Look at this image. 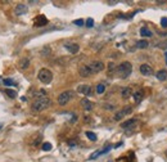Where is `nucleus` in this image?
<instances>
[{
	"instance_id": "nucleus-4",
	"label": "nucleus",
	"mask_w": 167,
	"mask_h": 162,
	"mask_svg": "<svg viewBox=\"0 0 167 162\" xmlns=\"http://www.w3.org/2000/svg\"><path fill=\"white\" fill-rule=\"evenodd\" d=\"M73 97H75V93L72 91V90L63 91V93H61V94L58 95V104L59 106H66Z\"/></svg>"
},
{
	"instance_id": "nucleus-26",
	"label": "nucleus",
	"mask_w": 167,
	"mask_h": 162,
	"mask_svg": "<svg viewBox=\"0 0 167 162\" xmlns=\"http://www.w3.org/2000/svg\"><path fill=\"white\" fill-rule=\"evenodd\" d=\"M42 151H45V152H49V151H51V144L50 143H44L42 144Z\"/></svg>"
},
{
	"instance_id": "nucleus-17",
	"label": "nucleus",
	"mask_w": 167,
	"mask_h": 162,
	"mask_svg": "<svg viewBox=\"0 0 167 162\" xmlns=\"http://www.w3.org/2000/svg\"><path fill=\"white\" fill-rule=\"evenodd\" d=\"M156 77L160 81H166L167 80V71L166 70H160L156 74Z\"/></svg>"
},
{
	"instance_id": "nucleus-13",
	"label": "nucleus",
	"mask_w": 167,
	"mask_h": 162,
	"mask_svg": "<svg viewBox=\"0 0 167 162\" xmlns=\"http://www.w3.org/2000/svg\"><path fill=\"white\" fill-rule=\"evenodd\" d=\"M139 70H140V74L141 75H144V76H149V75H152L153 74V70H152V67L147 65V63H144V65H141L139 67Z\"/></svg>"
},
{
	"instance_id": "nucleus-14",
	"label": "nucleus",
	"mask_w": 167,
	"mask_h": 162,
	"mask_svg": "<svg viewBox=\"0 0 167 162\" xmlns=\"http://www.w3.org/2000/svg\"><path fill=\"white\" fill-rule=\"evenodd\" d=\"M136 118H130V120H127L126 122H122L121 123V127L122 129H134L135 125H136Z\"/></svg>"
},
{
	"instance_id": "nucleus-11",
	"label": "nucleus",
	"mask_w": 167,
	"mask_h": 162,
	"mask_svg": "<svg viewBox=\"0 0 167 162\" xmlns=\"http://www.w3.org/2000/svg\"><path fill=\"white\" fill-rule=\"evenodd\" d=\"M77 91L81 93V94H84V95H91L93 89H91L90 85H80V86L77 88Z\"/></svg>"
},
{
	"instance_id": "nucleus-1",
	"label": "nucleus",
	"mask_w": 167,
	"mask_h": 162,
	"mask_svg": "<svg viewBox=\"0 0 167 162\" xmlns=\"http://www.w3.org/2000/svg\"><path fill=\"white\" fill-rule=\"evenodd\" d=\"M131 72H132V66H131V63L127 62V61L119 63V65L117 66V68H116V74H117L118 77L122 79V80L127 79L128 76L131 75Z\"/></svg>"
},
{
	"instance_id": "nucleus-2",
	"label": "nucleus",
	"mask_w": 167,
	"mask_h": 162,
	"mask_svg": "<svg viewBox=\"0 0 167 162\" xmlns=\"http://www.w3.org/2000/svg\"><path fill=\"white\" fill-rule=\"evenodd\" d=\"M50 99L48 97H41V98H37V99H35V102L32 103L31 108L33 112H41V111L46 109L50 106Z\"/></svg>"
},
{
	"instance_id": "nucleus-24",
	"label": "nucleus",
	"mask_w": 167,
	"mask_h": 162,
	"mask_svg": "<svg viewBox=\"0 0 167 162\" xmlns=\"http://www.w3.org/2000/svg\"><path fill=\"white\" fill-rule=\"evenodd\" d=\"M86 136L89 138V140H91V142H95L96 140V134H94L93 131H86Z\"/></svg>"
},
{
	"instance_id": "nucleus-5",
	"label": "nucleus",
	"mask_w": 167,
	"mask_h": 162,
	"mask_svg": "<svg viewBox=\"0 0 167 162\" xmlns=\"http://www.w3.org/2000/svg\"><path fill=\"white\" fill-rule=\"evenodd\" d=\"M132 112V108L130 107V106H126V107H123L118 111V112H116L114 114V121H119V120H122L125 116H127V114H130Z\"/></svg>"
},
{
	"instance_id": "nucleus-8",
	"label": "nucleus",
	"mask_w": 167,
	"mask_h": 162,
	"mask_svg": "<svg viewBox=\"0 0 167 162\" xmlns=\"http://www.w3.org/2000/svg\"><path fill=\"white\" fill-rule=\"evenodd\" d=\"M46 25H48V18L42 14L37 16L35 18V21H33V26L35 27H44V26H46Z\"/></svg>"
},
{
	"instance_id": "nucleus-16",
	"label": "nucleus",
	"mask_w": 167,
	"mask_h": 162,
	"mask_svg": "<svg viewBox=\"0 0 167 162\" xmlns=\"http://www.w3.org/2000/svg\"><path fill=\"white\" fill-rule=\"evenodd\" d=\"M26 12H27V5H24V4H18L14 9V13L17 16H22V14L26 13Z\"/></svg>"
},
{
	"instance_id": "nucleus-21",
	"label": "nucleus",
	"mask_w": 167,
	"mask_h": 162,
	"mask_svg": "<svg viewBox=\"0 0 167 162\" xmlns=\"http://www.w3.org/2000/svg\"><path fill=\"white\" fill-rule=\"evenodd\" d=\"M149 46V42L147 40H139L136 42V48L138 49H147Z\"/></svg>"
},
{
	"instance_id": "nucleus-7",
	"label": "nucleus",
	"mask_w": 167,
	"mask_h": 162,
	"mask_svg": "<svg viewBox=\"0 0 167 162\" xmlns=\"http://www.w3.org/2000/svg\"><path fill=\"white\" fill-rule=\"evenodd\" d=\"M111 149H112V146H107L105 148H103L102 151H96V152H94V153H91V155L89 156V161H93V160H95V158H98L99 157V155L100 156H103V155H105V153H108Z\"/></svg>"
},
{
	"instance_id": "nucleus-6",
	"label": "nucleus",
	"mask_w": 167,
	"mask_h": 162,
	"mask_svg": "<svg viewBox=\"0 0 167 162\" xmlns=\"http://www.w3.org/2000/svg\"><path fill=\"white\" fill-rule=\"evenodd\" d=\"M89 67H90V70H91L93 75H94V74H99V72H102L103 70H104L105 66L102 61H94L91 63H89Z\"/></svg>"
},
{
	"instance_id": "nucleus-27",
	"label": "nucleus",
	"mask_w": 167,
	"mask_h": 162,
	"mask_svg": "<svg viewBox=\"0 0 167 162\" xmlns=\"http://www.w3.org/2000/svg\"><path fill=\"white\" fill-rule=\"evenodd\" d=\"M158 48H161V49H165V50H167V40H163V41H161L160 44H158Z\"/></svg>"
},
{
	"instance_id": "nucleus-10",
	"label": "nucleus",
	"mask_w": 167,
	"mask_h": 162,
	"mask_svg": "<svg viewBox=\"0 0 167 162\" xmlns=\"http://www.w3.org/2000/svg\"><path fill=\"white\" fill-rule=\"evenodd\" d=\"M79 74H80L81 77H89V76L93 75V72H91V70H90L89 65H85V66H81L80 67Z\"/></svg>"
},
{
	"instance_id": "nucleus-35",
	"label": "nucleus",
	"mask_w": 167,
	"mask_h": 162,
	"mask_svg": "<svg viewBox=\"0 0 167 162\" xmlns=\"http://www.w3.org/2000/svg\"><path fill=\"white\" fill-rule=\"evenodd\" d=\"M1 127H3V125H1V123H0V129H1Z\"/></svg>"
},
{
	"instance_id": "nucleus-22",
	"label": "nucleus",
	"mask_w": 167,
	"mask_h": 162,
	"mask_svg": "<svg viewBox=\"0 0 167 162\" xmlns=\"http://www.w3.org/2000/svg\"><path fill=\"white\" fill-rule=\"evenodd\" d=\"M4 93H5V94L9 97V98H13V99L17 97V93L14 90H12V89H5V90H4Z\"/></svg>"
},
{
	"instance_id": "nucleus-9",
	"label": "nucleus",
	"mask_w": 167,
	"mask_h": 162,
	"mask_svg": "<svg viewBox=\"0 0 167 162\" xmlns=\"http://www.w3.org/2000/svg\"><path fill=\"white\" fill-rule=\"evenodd\" d=\"M64 48L72 54H76L80 50V46H79V44H76V42H66V44H64Z\"/></svg>"
},
{
	"instance_id": "nucleus-23",
	"label": "nucleus",
	"mask_w": 167,
	"mask_h": 162,
	"mask_svg": "<svg viewBox=\"0 0 167 162\" xmlns=\"http://www.w3.org/2000/svg\"><path fill=\"white\" fill-rule=\"evenodd\" d=\"M105 91V85L104 84H98L96 85V93L98 94H103Z\"/></svg>"
},
{
	"instance_id": "nucleus-34",
	"label": "nucleus",
	"mask_w": 167,
	"mask_h": 162,
	"mask_svg": "<svg viewBox=\"0 0 167 162\" xmlns=\"http://www.w3.org/2000/svg\"><path fill=\"white\" fill-rule=\"evenodd\" d=\"M165 155H166V158H167V151H166V153H165Z\"/></svg>"
},
{
	"instance_id": "nucleus-32",
	"label": "nucleus",
	"mask_w": 167,
	"mask_h": 162,
	"mask_svg": "<svg viewBox=\"0 0 167 162\" xmlns=\"http://www.w3.org/2000/svg\"><path fill=\"white\" fill-rule=\"evenodd\" d=\"M104 107H105V109H108V111H112V109L114 108V107H113V106H112V104H105V106H104Z\"/></svg>"
},
{
	"instance_id": "nucleus-12",
	"label": "nucleus",
	"mask_w": 167,
	"mask_h": 162,
	"mask_svg": "<svg viewBox=\"0 0 167 162\" xmlns=\"http://www.w3.org/2000/svg\"><path fill=\"white\" fill-rule=\"evenodd\" d=\"M80 104H81V107H82L85 111H91L94 108V103L93 102H90L88 98H82L80 102Z\"/></svg>"
},
{
	"instance_id": "nucleus-25",
	"label": "nucleus",
	"mask_w": 167,
	"mask_h": 162,
	"mask_svg": "<svg viewBox=\"0 0 167 162\" xmlns=\"http://www.w3.org/2000/svg\"><path fill=\"white\" fill-rule=\"evenodd\" d=\"M3 84L5 85V86H14V85H16L14 81L10 80V79H4L3 80Z\"/></svg>"
},
{
	"instance_id": "nucleus-3",
	"label": "nucleus",
	"mask_w": 167,
	"mask_h": 162,
	"mask_svg": "<svg viewBox=\"0 0 167 162\" xmlns=\"http://www.w3.org/2000/svg\"><path fill=\"white\" fill-rule=\"evenodd\" d=\"M37 79L40 82L48 85L51 82V80H53V74H51V71L48 70V68H41L37 74Z\"/></svg>"
},
{
	"instance_id": "nucleus-30",
	"label": "nucleus",
	"mask_w": 167,
	"mask_h": 162,
	"mask_svg": "<svg viewBox=\"0 0 167 162\" xmlns=\"http://www.w3.org/2000/svg\"><path fill=\"white\" fill-rule=\"evenodd\" d=\"M73 25H76V26H84V19H75Z\"/></svg>"
},
{
	"instance_id": "nucleus-28",
	"label": "nucleus",
	"mask_w": 167,
	"mask_h": 162,
	"mask_svg": "<svg viewBox=\"0 0 167 162\" xmlns=\"http://www.w3.org/2000/svg\"><path fill=\"white\" fill-rule=\"evenodd\" d=\"M93 26H94V19H93V18H88V19H86V27L91 28Z\"/></svg>"
},
{
	"instance_id": "nucleus-31",
	"label": "nucleus",
	"mask_w": 167,
	"mask_h": 162,
	"mask_svg": "<svg viewBox=\"0 0 167 162\" xmlns=\"http://www.w3.org/2000/svg\"><path fill=\"white\" fill-rule=\"evenodd\" d=\"M161 26L162 27H167V18H166V17L161 18Z\"/></svg>"
},
{
	"instance_id": "nucleus-20",
	"label": "nucleus",
	"mask_w": 167,
	"mask_h": 162,
	"mask_svg": "<svg viewBox=\"0 0 167 162\" xmlns=\"http://www.w3.org/2000/svg\"><path fill=\"white\" fill-rule=\"evenodd\" d=\"M18 66L22 68V70H26V68H27L28 66H30V59L28 58H22L19 61V63H18Z\"/></svg>"
},
{
	"instance_id": "nucleus-33",
	"label": "nucleus",
	"mask_w": 167,
	"mask_h": 162,
	"mask_svg": "<svg viewBox=\"0 0 167 162\" xmlns=\"http://www.w3.org/2000/svg\"><path fill=\"white\" fill-rule=\"evenodd\" d=\"M165 57H166V65H167V52H166V54H165Z\"/></svg>"
},
{
	"instance_id": "nucleus-15",
	"label": "nucleus",
	"mask_w": 167,
	"mask_h": 162,
	"mask_svg": "<svg viewBox=\"0 0 167 162\" xmlns=\"http://www.w3.org/2000/svg\"><path fill=\"white\" fill-rule=\"evenodd\" d=\"M132 95V89L130 86H125V88H122V90H121V97L123 98V99H128Z\"/></svg>"
},
{
	"instance_id": "nucleus-18",
	"label": "nucleus",
	"mask_w": 167,
	"mask_h": 162,
	"mask_svg": "<svg viewBox=\"0 0 167 162\" xmlns=\"http://www.w3.org/2000/svg\"><path fill=\"white\" fill-rule=\"evenodd\" d=\"M140 35L141 36H145V37H152L153 36V32L148 27H141L140 28Z\"/></svg>"
},
{
	"instance_id": "nucleus-29",
	"label": "nucleus",
	"mask_w": 167,
	"mask_h": 162,
	"mask_svg": "<svg viewBox=\"0 0 167 162\" xmlns=\"http://www.w3.org/2000/svg\"><path fill=\"white\" fill-rule=\"evenodd\" d=\"M116 68H117V67H114L113 63H109V65H108V74H113V71L116 70Z\"/></svg>"
},
{
	"instance_id": "nucleus-19",
	"label": "nucleus",
	"mask_w": 167,
	"mask_h": 162,
	"mask_svg": "<svg viewBox=\"0 0 167 162\" xmlns=\"http://www.w3.org/2000/svg\"><path fill=\"white\" fill-rule=\"evenodd\" d=\"M143 91H135L134 93V94H132V98H134V102H135V103H140V102L141 100H143Z\"/></svg>"
}]
</instances>
